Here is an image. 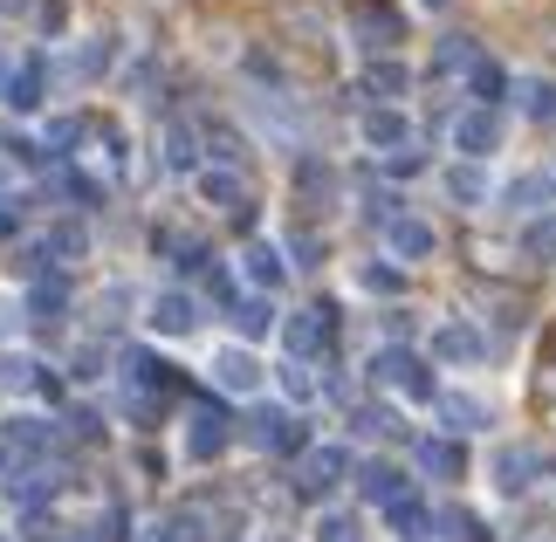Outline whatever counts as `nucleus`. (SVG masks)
I'll use <instances>...</instances> for the list:
<instances>
[{
    "instance_id": "f257e3e1",
    "label": "nucleus",
    "mask_w": 556,
    "mask_h": 542,
    "mask_svg": "<svg viewBox=\"0 0 556 542\" xmlns=\"http://www.w3.org/2000/svg\"><path fill=\"white\" fill-rule=\"evenodd\" d=\"M371 378L384 385V392H405V399H440V392H433V371H426L413 351H399V343L371 357Z\"/></svg>"
},
{
    "instance_id": "f03ea898",
    "label": "nucleus",
    "mask_w": 556,
    "mask_h": 542,
    "mask_svg": "<svg viewBox=\"0 0 556 542\" xmlns=\"http://www.w3.org/2000/svg\"><path fill=\"white\" fill-rule=\"evenodd\" d=\"M248 446H262V453H309V432H303V419H289L282 405H262L248 419Z\"/></svg>"
},
{
    "instance_id": "7ed1b4c3",
    "label": "nucleus",
    "mask_w": 556,
    "mask_h": 542,
    "mask_svg": "<svg viewBox=\"0 0 556 542\" xmlns=\"http://www.w3.org/2000/svg\"><path fill=\"white\" fill-rule=\"evenodd\" d=\"M344 474H351V453H344V446H309L303 467H295V488H303L309 502H324V494L344 481Z\"/></svg>"
},
{
    "instance_id": "20e7f679",
    "label": "nucleus",
    "mask_w": 556,
    "mask_h": 542,
    "mask_svg": "<svg viewBox=\"0 0 556 542\" xmlns=\"http://www.w3.org/2000/svg\"><path fill=\"white\" fill-rule=\"evenodd\" d=\"M502 144V117L495 111H481V103H475V111H460L454 117V151H460V159H488V151H495Z\"/></svg>"
},
{
    "instance_id": "39448f33",
    "label": "nucleus",
    "mask_w": 556,
    "mask_h": 542,
    "mask_svg": "<svg viewBox=\"0 0 556 542\" xmlns=\"http://www.w3.org/2000/svg\"><path fill=\"white\" fill-rule=\"evenodd\" d=\"M330 330H337L330 310H295V316L282 323V343H289V357H303V364H309V357L330 343Z\"/></svg>"
},
{
    "instance_id": "423d86ee",
    "label": "nucleus",
    "mask_w": 556,
    "mask_h": 542,
    "mask_svg": "<svg viewBox=\"0 0 556 542\" xmlns=\"http://www.w3.org/2000/svg\"><path fill=\"white\" fill-rule=\"evenodd\" d=\"M502 206H508V213H529V220H543V213L556 206V179H549V172H522V179H508Z\"/></svg>"
},
{
    "instance_id": "0eeeda50",
    "label": "nucleus",
    "mask_w": 556,
    "mask_h": 542,
    "mask_svg": "<svg viewBox=\"0 0 556 542\" xmlns=\"http://www.w3.org/2000/svg\"><path fill=\"white\" fill-rule=\"evenodd\" d=\"M227 440H233V432H227V412H220V405H200V412L186 419V453H192V461H213Z\"/></svg>"
},
{
    "instance_id": "6e6552de",
    "label": "nucleus",
    "mask_w": 556,
    "mask_h": 542,
    "mask_svg": "<svg viewBox=\"0 0 556 542\" xmlns=\"http://www.w3.org/2000/svg\"><path fill=\"white\" fill-rule=\"evenodd\" d=\"M213 385H220V392H262V364H254L248 351H241V343H227V351L220 357H213Z\"/></svg>"
},
{
    "instance_id": "1a4fd4ad",
    "label": "nucleus",
    "mask_w": 556,
    "mask_h": 542,
    "mask_svg": "<svg viewBox=\"0 0 556 542\" xmlns=\"http://www.w3.org/2000/svg\"><path fill=\"white\" fill-rule=\"evenodd\" d=\"M384 248H392V254H399V262H426V254H433V248H440V234H433V227H426V220H413V213H399V220H392V227H384Z\"/></svg>"
},
{
    "instance_id": "9d476101",
    "label": "nucleus",
    "mask_w": 556,
    "mask_h": 542,
    "mask_svg": "<svg viewBox=\"0 0 556 542\" xmlns=\"http://www.w3.org/2000/svg\"><path fill=\"white\" fill-rule=\"evenodd\" d=\"M192 323H200V302H192L186 289H165V295H152V330H159V337H186Z\"/></svg>"
},
{
    "instance_id": "9b49d317",
    "label": "nucleus",
    "mask_w": 556,
    "mask_h": 542,
    "mask_svg": "<svg viewBox=\"0 0 556 542\" xmlns=\"http://www.w3.org/2000/svg\"><path fill=\"white\" fill-rule=\"evenodd\" d=\"M365 144H378L384 159H392V151H405V144H413V124H405V111H392V103L365 111Z\"/></svg>"
},
{
    "instance_id": "f8f14e48",
    "label": "nucleus",
    "mask_w": 556,
    "mask_h": 542,
    "mask_svg": "<svg viewBox=\"0 0 556 542\" xmlns=\"http://www.w3.org/2000/svg\"><path fill=\"white\" fill-rule=\"evenodd\" d=\"M481 351H488V343H481L475 323H440V330H433V357H446V364H475Z\"/></svg>"
},
{
    "instance_id": "ddd939ff",
    "label": "nucleus",
    "mask_w": 556,
    "mask_h": 542,
    "mask_svg": "<svg viewBox=\"0 0 556 542\" xmlns=\"http://www.w3.org/2000/svg\"><path fill=\"white\" fill-rule=\"evenodd\" d=\"M49 446H55L49 419H35V412H14V419H8V453H21V461H28V453H49Z\"/></svg>"
},
{
    "instance_id": "4468645a",
    "label": "nucleus",
    "mask_w": 556,
    "mask_h": 542,
    "mask_svg": "<svg viewBox=\"0 0 556 542\" xmlns=\"http://www.w3.org/2000/svg\"><path fill=\"white\" fill-rule=\"evenodd\" d=\"M241 268H248V281H254V289H282V275H289L282 248H268V241H254V248L241 254Z\"/></svg>"
},
{
    "instance_id": "2eb2a0df",
    "label": "nucleus",
    "mask_w": 556,
    "mask_h": 542,
    "mask_svg": "<svg viewBox=\"0 0 556 542\" xmlns=\"http://www.w3.org/2000/svg\"><path fill=\"white\" fill-rule=\"evenodd\" d=\"M357 488H365V502H405V474L399 467H384V461H371V467H357Z\"/></svg>"
},
{
    "instance_id": "dca6fc26",
    "label": "nucleus",
    "mask_w": 556,
    "mask_h": 542,
    "mask_svg": "<svg viewBox=\"0 0 556 542\" xmlns=\"http://www.w3.org/2000/svg\"><path fill=\"white\" fill-rule=\"evenodd\" d=\"M419 467L440 474V481H460V474H467V453H460V440H419Z\"/></svg>"
},
{
    "instance_id": "f3484780",
    "label": "nucleus",
    "mask_w": 556,
    "mask_h": 542,
    "mask_svg": "<svg viewBox=\"0 0 556 542\" xmlns=\"http://www.w3.org/2000/svg\"><path fill=\"white\" fill-rule=\"evenodd\" d=\"M529 474H536V453H529V446H502V453H495V488H502V494H522Z\"/></svg>"
},
{
    "instance_id": "a211bd4d",
    "label": "nucleus",
    "mask_w": 556,
    "mask_h": 542,
    "mask_svg": "<svg viewBox=\"0 0 556 542\" xmlns=\"http://www.w3.org/2000/svg\"><path fill=\"white\" fill-rule=\"evenodd\" d=\"M0 97H8L14 111H41V55L21 62V70L8 76V90H0Z\"/></svg>"
},
{
    "instance_id": "6ab92c4d",
    "label": "nucleus",
    "mask_w": 556,
    "mask_h": 542,
    "mask_svg": "<svg viewBox=\"0 0 556 542\" xmlns=\"http://www.w3.org/2000/svg\"><path fill=\"white\" fill-rule=\"evenodd\" d=\"M440 419L454 426V432H481L488 426V405L467 399V392H440Z\"/></svg>"
},
{
    "instance_id": "aec40b11",
    "label": "nucleus",
    "mask_w": 556,
    "mask_h": 542,
    "mask_svg": "<svg viewBox=\"0 0 556 542\" xmlns=\"http://www.w3.org/2000/svg\"><path fill=\"white\" fill-rule=\"evenodd\" d=\"M233 330H241L248 343L268 337V330H275V302H268V295H241V302H233Z\"/></svg>"
},
{
    "instance_id": "412c9836",
    "label": "nucleus",
    "mask_w": 556,
    "mask_h": 542,
    "mask_svg": "<svg viewBox=\"0 0 556 542\" xmlns=\"http://www.w3.org/2000/svg\"><path fill=\"white\" fill-rule=\"evenodd\" d=\"M516 97H522V117L556 124V83H543V76H522V83H516Z\"/></svg>"
},
{
    "instance_id": "4be33fe9",
    "label": "nucleus",
    "mask_w": 556,
    "mask_h": 542,
    "mask_svg": "<svg viewBox=\"0 0 556 542\" xmlns=\"http://www.w3.org/2000/svg\"><path fill=\"white\" fill-rule=\"evenodd\" d=\"M405 28H399V14H384V8H365L357 14V41H365V49H392Z\"/></svg>"
},
{
    "instance_id": "5701e85b",
    "label": "nucleus",
    "mask_w": 556,
    "mask_h": 542,
    "mask_svg": "<svg viewBox=\"0 0 556 542\" xmlns=\"http://www.w3.org/2000/svg\"><path fill=\"white\" fill-rule=\"evenodd\" d=\"M392 529H399V542H426V529H433V508L405 494V502H392Z\"/></svg>"
},
{
    "instance_id": "b1692460",
    "label": "nucleus",
    "mask_w": 556,
    "mask_h": 542,
    "mask_svg": "<svg viewBox=\"0 0 556 542\" xmlns=\"http://www.w3.org/2000/svg\"><path fill=\"white\" fill-rule=\"evenodd\" d=\"M446 192H454L460 206H481V200H488V172H481L475 159H467V165H454V172H446Z\"/></svg>"
},
{
    "instance_id": "393cba45",
    "label": "nucleus",
    "mask_w": 556,
    "mask_h": 542,
    "mask_svg": "<svg viewBox=\"0 0 556 542\" xmlns=\"http://www.w3.org/2000/svg\"><path fill=\"white\" fill-rule=\"evenodd\" d=\"M405 83H413V76H405V62H371V70H365V90H371L378 103L405 97Z\"/></svg>"
},
{
    "instance_id": "a878e982",
    "label": "nucleus",
    "mask_w": 556,
    "mask_h": 542,
    "mask_svg": "<svg viewBox=\"0 0 556 542\" xmlns=\"http://www.w3.org/2000/svg\"><path fill=\"white\" fill-rule=\"evenodd\" d=\"M467 83H475L481 111H495V103H502V90H508V70H502V62H475V70H467Z\"/></svg>"
},
{
    "instance_id": "bb28decb",
    "label": "nucleus",
    "mask_w": 556,
    "mask_h": 542,
    "mask_svg": "<svg viewBox=\"0 0 556 542\" xmlns=\"http://www.w3.org/2000/svg\"><path fill=\"white\" fill-rule=\"evenodd\" d=\"M28 310H35V323H55L62 310H70V289H62L55 275H49V281H35V289H28Z\"/></svg>"
},
{
    "instance_id": "cd10ccee",
    "label": "nucleus",
    "mask_w": 556,
    "mask_h": 542,
    "mask_svg": "<svg viewBox=\"0 0 556 542\" xmlns=\"http://www.w3.org/2000/svg\"><path fill=\"white\" fill-rule=\"evenodd\" d=\"M522 254L529 262H556V213H543V220L522 227Z\"/></svg>"
},
{
    "instance_id": "c85d7f7f",
    "label": "nucleus",
    "mask_w": 556,
    "mask_h": 542,
    "mask_svg": "<svg viewBox=\"0 0 556 542\" xmlns=\"http://www.w3.org/2000/svg\"><path fill=\"white\" fill-rule=\"evenodd\" d=\"M351 432H357V440H384V432H399V412H384V405H357V412H351Z\"/></svg>"
},
{
    "instance_id": "c756f323",
    "label": "nucleus",
    "mask_w": 556,
    "mask_h": 542,
    "mask_svg": "<svg viewBox=\"0 0 556 542\" xmlns=\"http://www.w3.org/2000/svg\"><path fill=\"white\" fill-rule=\"evenodd\" d=\"M165 165H173V172H192V165H200V138H192L186 124H173V131H165Z\"/></svg>"
},
{
    "instance_id": "7c9ffc66",
    "label": "nucleus",
    "mask_w": 556,
    "mask_h": 542,
    "mask_svg": "<svg viewBox=\"0 0 556 542\" xmlns=\"http://www.w3.org/2000/svg\"><path fill=\"white\" fill-rule=\"evenodd\" d=\"M0 385H8V392H35V385H49V378H41L35 357H0Z\"/></svg>"
},
{
    "instance_id": "2f4dec72",
    "label": "nucleus",
    "mask_w": 556,
    "mask_h": 542,
    "mask_svg": "<svg viewBox=\"0 0 556 542\" xmlns=\"http://www.w3.org/2000/svg\"><path fill=\"white\" fill-rule=\"evenodd\" d=\"M144 542H200V515H165L144 529Z\"/></svg>"
},
{
    "instance_id": "473e14b6",
    "label": "nucleus",
    "mask_w": 556,
    "mask_h": 542,
    "mask_svg": "<svg viewBox=\"0 0 556 542\" xmlns=\"http://www.w3.org/2000/svg\"><path fill=\"white\" fill-rule=\"evenodd\" d=\"M433 529H446V542H488L481 522H475V515H460V508H440V515H433Z\"/></svg>"
},
{
    "instance_id": "72a5a7b5",
    "label": "nucleus",
    "mask_w": 556,
    "mask_h": 542,
    "mask_svg": "<svg viewBox=\"0 0 556 542\" xmlns=\"http://www.w3.org/2000/svg\"><path fill=\"white\" fill-rule=\"evenodd\" d=\"M316 542H365V529H357V515H344V508H330L324 522H316Z\"/></svg>"
},
{
    "instance_id": "f704fd0d",
    "label": "nucleus",
    "mask_w": 556,
    "mask_h": 542,
    "mask_svg": "<svg viewBox=\"0 0 556 542\" xmlns=\"http://www.w3.org/2000/svg\"><path fill=\"white\" fill-rule=\"evenodd\" d=\"M357 289H371V295H399V289H405V275L371 262V268H357Z\"/></svg>"
},
{
    "instance_id": "c9c22d12",
    "label": "nucleus",
    "mask_w": 556,
    "mask_h": 542,
    "mask_svg": "<svg viewBox=\"0 0 556 542\" xmlns=\"http://www.w3.org/2000/svg\"><path fill=\"white\" fill-rule=\"evenodd\" d=\"M70 144H83V117H55L49 138H41V151H70Z\"/></svg>"
},
{
    "instance_id": "e433bc0d",
    "label": "nucleus",
    "mask_w": 556,
    "mask_h": 542,
    "mask_svg": "<svg viewBox=\"0 0 556 542\" xmlns=\"http://www.w3.org/2000/svg\"><path fill=\"white\" fill-rule=\"evenodd\" d=\"M282 392H289V399H309V392H316V378H309V364H303V357H289V364H282Z\"/></svg>"
},
{
    "instance_id": "4c0bfd02",
    "label": "nucleus",
    "mask_w": 556,
    "mask_h": 542,
    "mask_svg": "<svg viewBox=\"0 0 556 542\" xmlns=\"http://www.w3.org/2000/svg\"><path fill=\"white\" fill-rule=\"evenodd\" d=\"M103 62H111V41H90V49H83V55L70 62V76H97Z\"/></svg>"
},
{
    "instance_id": "58836bf2",
    "label": "nucleus",
    "mask_w": 556,
    "mask_h": 542,
    "mask_svg": "<svg viewBox=\"0 0 556 542\" xmlns=\"http://www.w3.org/2000/svg\"><path fill=\"white\" fill-rule=\"evenodd\" d=\"M83 248H90V241H83V227H55L49 234V254H83Z\"/></svg>"
},
{
    "instance_id": "ea45409f",
    "label": "nucleus",
    "mask_w": 556,
    "mask_h": 542,
    "mask_svg": "<svg viewBox=\"0 0 556 542\" xmlns=\"http://www.w3.org/2000/svg\"><path fill=\"white\" fill-rule=\"evenodd\" d=\"M289 254H295V268H316L324 248H316V234H289Z\"/></svg>"
},
{
    "instance_id": "a19ab883",
    "label": "nucleus",
    "mask_w": 556,
    "mask_h": 542,
    "mask_svg": "<svg viewBox=\"0 0 556 542\" xmlns=\"http://www.w3.org/2000/svg\"><path fill=\"white\" fill-rule=\"evenodd\" d=\"M206 144H213V159H220V165H241V138H233V131H213Z\"/></svg>"
},
{
    "instance_id": "79ce46f5",
    "label": "nucleus",
    "mask_w": 556,
    "mask_h": 542,
    "mask_svg": "<svg viewBox=\"0 0 556 542\" xmlns=\"http://www.w3.org/2000/svg\"><path fill=\"white\" fill-rule=\"evenodd\" d=\"M384 165H392V172H399V179H413V172H419L426 159H419V151H413V144H405V151H392V159H384Z\"/></svg>"
},
{
    "instance_id": "37998d69",
    "label": "nucleus",
    "mask_w": 556,
    "mask_h": 542,
    "mask_svg": "<svg viewBox=\"0 0 556 542\" xmlns=\"http://www.w3.org/2000/svg\"><path fill=\"white\" fill-rule=\"evenodd\" d=\"M70 432H83V440H97V432H103V419H97V412H70Z\"/></svg>"
},
{
    "instance_id": "c03bdc74",
    "label": "nucleus",
    "mask_w": 556,
    "mask_h": 542,
    "mask_svg": "<svg viewBox=\"0 0 556 542\" xmlns=\"http://www.w3.org/2000/svg\"><path fill=\"white\" fill-rule=\"evenodd\" d=\"M21 206H28V200H0V234H14V227H21Z\"/></svg>"
},
{
    "instance_id": "a18cd8bd",
    "label": "nucleus",
    "mask_w": 556,
    "mask_h": 542,
    "mask_svg": "<svg viewBox=\"0 0 556 542\" xmlns=\"http://www.w3.org/2000/svg\"><path fill=\"white\" fill-rule=\"evenodd\" d=\"M426 8H446V0H426Z\"/></svg>"
},
{
    "instance_id": "49530a36",
    "label": "nucleus",
    "mask_w": 556,
    "mask_h": 542,
    "mask_svg": "<svg viewBox=\"0 0 556 542\" xmlns=\"http://www.w3.org/2000/svg\"><path fill=\"white\" fill-rule=\"evenodd\" d=\"M262 542H282V535H262Z\"/></svg>"
}]
</instances>
